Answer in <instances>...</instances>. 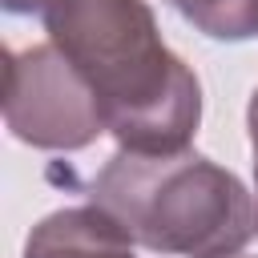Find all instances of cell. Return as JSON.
Returning a JSON list of instances; mask_svg holds the SVG:
<instances>
[{"instance_id":"6da1fadb","label":"cell","mask_w":258,"mask_h":258,"mask_svg":"<svg viewBox=\"0 0 258 258\" xmlns=\"http://www.w3.org/2000/svg\"><path fill=\"white\" fill-rule=\"evenodd\" d=\"M48 44L89 81L105 129L129 153L189 149L202 121V85L169 52L145 0H48Z\"/></svg>"},{"instance_id":"7a4b0ae2","label":"cell","mask_w":258,"mask_h":258,"mask_svg":"<svg viewBox=\"0 0 258 258\" xmlns=\"http://www.w3.org/2000/svg\"><path fill=\"white\" fill-rule=\"evenodd\" d=\"M89 202L153 254L230 258L254 238V198L242 177L194 149H117L89 181Z\"/></svg>"},{"instance_id":"3957f363","label":"cell","mask_w":258,"mask_h":258,"mask_svg":"<svg viewBox=\"0 0 258 258\" xmlns=\"http://www.w3.org/2000/svg\"><path fill=\"white\" fill-rule=\"evenodd\" d=\"M4 121L16 141L52 153H77L105 133V117L89 81L69 64L56 44L8 52Z\"/></svg>"},{"instance_id":"277c9868","label":"cell","mask_w":258,"mask_h":258,"mask_svg":"<svg viewBox=\"0 0 258 258\" xmlns=\"http://www.w3.org/2000/svg\"><path fill=\"white\" fill-rule=\"evenodd\" d=\"M24 258H137L133 238L93 202L40 218L24 242Z\"/></svg>"},{"instance_id":"5b68a950","label":"cell","mask_w":258,"mask_h":258,"mask_svg":"<svg viewBox=\"0 0 258 258\" xmlns=\"http://www.w3.org/2000/svg\"><path fill=\"white\" fill-rule=\"evenodd\" d=\"M165 4L214 40L258 36V0H165Z\"/></svg>"},{"instance_id":"8992f818","label":"cell","mask_w":258,"mask_h":258,"mask_svg":"<svg viewBox=\"0 0 258 258\" xmlns=\"http://www.w3.org/2000/svg\"><path fill=\"white\" fill-rule=\"evenodd\" d=\"M246 129H250V149H254V234H258V89L246 109Z\"/></svg>"},{"instance_id":"52a82bcc","label":"cell","mask_w":258,"mask_h":258,"mask_svg":"<svg viewBox=\"0 0 258 258\" xmlns=\"http://www.w3.org/2000/svg\"><path fill=\"white\" fill-rule=\"evenodd\" d=\"M4 4V12H12V16H40L44 8H48V0H0Z\"/></svg>"},{"instance_id":"ba28073f","label":"cell","mask_w":258,"mask_h":258,"mask_svg":"<svg viewBox=\"0 0 258 258\" xmlns=\"http://www.w3.org/2000/svg\"><path fill=\"white\" fill-rule=\"evenodd\" d=\"M230 258H246V254H230Z\"/></svg>"}]
</instances>
